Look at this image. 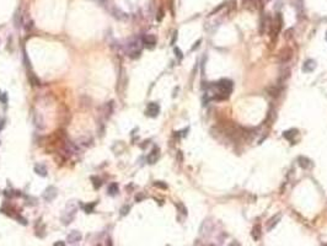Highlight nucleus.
I'll list each match as a JSON object with an SVG mask.
<instances>
[{
  "label": "nucleus",
  "instance_id": "dca6fc26",
  "mask_svg": "<svg viewBox=\"0 0 327 246\" xmlns=\"http://www.w3.org/2000/svg\"><path fill=\"white\" fill-rule=\"evenodd\" d=\"M96 204H97V202L86 204V206H85V213H92V212H94V208L96 207Z\"/></svg>",
  "mask_w": 327,
  "mask_h": 246
},
{
  "label": "nucleus",
  "instance_id": "412c9836",
  "mask_svg": "<svg viewBox=\"0 0 327 246\" xmlns=\"http://www.w3.org/2000/svg\"><path fill=\"white\" fill-rule=\"evenodd\" d=\"M175 54L178 59H182L183 58V54H182V51L181 49H178V48H175Z\"/></svg>",
  "mask_w": 327,
  "mask_h": 246
},
{
  "label": "nucleus",
  "instance_id": "4be33fe9",
  "mask_svg": "<svg viewBox=\"0 0 327 246\" xmlns=\"http://www.w3.org/2000/svg\"><path fill=\"white\" fill-rule=\"evenodd\" d=\"M0 101H1L3 103H6V101H7V95H6V94H0Z\"/></svg>",
  "mask_w": 327,
  "mask_h": 246
},
{
  "label": "nucleus",
  "instance_id": "bb28decb",
  "mask_svg": "<svg viewBox=\"0 0 327 246\" xmlns=\"http://www.w3.org/2000/svg\"><path fill=\"white\" fill-rule=\"evenodd\" d=\"M106 246H112V241H111V239H108V240H107V245H106Z\"/></svg>",
  "mask_w": 327,
  "mask_h": 246
},
{
  "label": "nucleus",
  "instance_id": "ddd939ff",
  "mask_svg": "<svg viewBox=\"0 0 327 246\" xmlns=\"http://www.w3.org/2000/svg\"><path fill=\"white\" fill-rule=\"evenodd\" d=\"M118 193V185L117 183H111L108 186V194L110 196H116Z\"/></svg>",
  "mask_w": 327,
  "mask_h": 246
},
{
  "label": "nucleus",
  "instance_id": "20e7f679",
  "mask_svg": "<svg viewBox=\"0 0 327 246\" xmlns=\"http://www.w3.org/2000/svg\"><path fill=\"white\" fill-rule=\"evenodd\" d=\"M316 68V62L314 59H307L302 64V71L304 73H311Z\"/></svg>",
  "mask_w": 327,
  "mask_h": 246
},
{
  "label": "nucleus",
  "instance_id": "423d86ee",
  "mask_svg": "<svg viewBox=\"0 0 327 246\" xmlns=\"http://www.w3.org/2000/svg\"><path fill=\"white\" fill-rule=\"evenodd\" d=\"M81 239H83V235H81V233H80V231H76V230H73V231L68 235V237H67L68 242H70V244L79 242Z\"/></svg>",
  "mask_w": 327,
  "mask_h": 246
},
{
  "label": "nucleus",
  "instance_id": "f257e3e1",
  "mask_svg": "<svg viewBox=\"0 0 327 246\" xmlns=\"http://www.w3.org/2000/svg\"><path fill=\"white\" fill-rule=\"evenodd\" d=\"M291 58H293V51H291V48H288V47L283 48L279 52V54H278V60H279V63H283V64L290 62Z\"/></svg>",
  "mask_w": 327,
  "mask_h": 246
},
{
  "label": "nucleus",
  "instance_id": "f03ea898",
  "mask_svg": "<svg viewBox=\"0 0 327 246\" xmlns=\"http://www.w3.org/2000/svg\"><path fill=\"white\" fill-rule=\"evenodd\" d=\"M57 193H58L57 188L54 186H49L48 188H46V191L43 192V199L47 202H52L57 197Z\"/></svg>",
  "mask_w": 327,
  "mask_h": 246
},
{
  "label": "nucleus",
  "instance_id": "1a4fd4ad",
  "mask_svg": "<svg viewBox=\"0 0 327 246\" xmlns=\"http://www.w3.org/2000/svg\"><path fill=\"white\" fill-rule=\"evenodd\" d=\"M159 155H160V150H159V148H154V149L150 151V154L148 155V158H146V160H148L149 164H155L158 161L159 159Z\"/></svg>",
  "mask_w": 327,
  "mask_h": 246
},
{
  "label": "nucleus",
  "instance_id": "2eb2a0df",
  "mask_svg": "<svg viewBox=\"0 0 327 246\" xmlns=\"http://www.w3.org/2000/svg\"><path fill=\"white\" fill-rule=\"evenodd\" d=\"M30 81H31V84H32V85H35V86H38V85L41 84L39 79H38V78H36V76H35L32 73L30 74Z\"/></svg>",
  "mask_w": 327,
  "mask_h": 246
},
{
  "label": "nucleus",
  "instance_id": "39448f33",
  "mask_svg": "<svg viewBox=\"0 0 327 246\" xmlns=\"http://www.w3.org/2000/svg\"><path fill=\"white\" fill-rule=\"evenodd\" d=\"M280 218H282V214H275V215H273L271 219L268 220V223H267V230H268V231L273 230V229L275 228V225L279 223Z\"/></svg>",
  "mask_w": 327,
  "mask_h": 246
},
{
  "label": "nucleus",
  "instance_id": "f3484780",
  "mask_svg": "<svg viewBox=\"0 0 327 246\" xmlns=\"http://www.w3.org/2000/svg\"><path fill=\"white\" fill-rule=\"evenodd\" d=\"M129 210H130V206H123L121 208V215H127L128 213H129Z\"/></svg>",
  "mask_w": 327,
  "mask_h": 246
},
{
  "label": "nucleus",
  "instance_id": "9b49d317",
  "mask_svg": "<svg viewBox=\"0 0 327 246\" xmlns=\"http://www.w3.org/2000/svg\"><path fill=\"white\" fill-rule=\"evenodd\" d=\"M35 172L37 175L42 176V177L47 176V169H46L44 165H42V164H37V165H35Z\"/></svg>",
  "mask_w": 327,
  "mask_h": 246
},
{
  "label": "nucleus",
  "instance_id": "5701e85b",
  "mask_svg": "<svg viewBox=\"0 0 327 246\" xmlns=\"http://www.w3.org/2000/svg\"><path fill=\"white\" fill-rule=\"evenodd\" d=\"M201 42H202V39H198V41H197V42H195V43H194V46H193V47L191 48V51H194V49H197V48L199 47V44H201Z\"/></svg>",
  "mask_w": 327,
  "mask_h": 246
},
{
  "label": "nucleus",
  "instance_id": "9d476101",
  "mask_svg": "<svg viewBox=\"0 0 327 246\" xmlns=\"http://www.w3.org/2000/svg\"><path fill=\"white\" fill-rule=\"evenodd\" d=\"M299 132H298V129H289V130H285V132L283 133V137L285 138V139H288V140H290V142H294V138L296 137V134H298Z\"/></svg>",
  "mask_w": 327,
  "mask_h": 246
},
{
  "label": "nucleus",
  "instance_id": "b1692460",
  "mask_svg": "<svg viewBox=\"0 0 327 246\" xmlns=\"http://www.w3.org/2000/svg\"><path fill=\"white\" fill-rule=\"evenodd\" d=\"M176 39H177V32H175L174 33V37H172V41H171V46H174L175 42H176Z\"/></svg>",
  "mask_w": 327,
  "mask_h": 246
},
{
  "label": "nucleus",
  "instance_id": "c85d7f7f",
  "mask_svg": "<svg viewBox=\"0 0 327 246\" xmlns=\"http://www.w3.org/2000/svg\"><path fill=\"white\" fill-rule=\"evenodd\" d=\"M326 39H327V36H326Z\"/></svg>",
  "mask_w": 327,
  "mask_h": 246
},
{
  "label": "nucleus",
  "instance_id": "393cba45",
  "mask_svg": "<svg viewBox=\"0 0 327 246\" xmlns=\"http://www.w3.org/2000/svg\"><path fill=\"white\" fill-rule=\"evenodd\" d=\"M142 199H144V196H143V194H138V196L135 197V201H137V202H140Z\"/></svg>",
  "mask_w": 327,
  "mask_h": 246
},
{
  "label": "nucleus",
  "instance_id": "7ed1b4c3",
  "mask_svg": "<svg viewBox=\"0 0 327 246\" xmlns=\"http://www.w3.org/2000/svg\"><path fill=\"white\" fill-rule=\"evenodd\" d=\"M160 112V106L156 103V102H150L148 105V108H146V114L149 117H156Z\"/></svg>",
  "mask_w": 327,
  "mask_h": 246
},
{
  "label": "nucleus",
  "instance_id": "a878e982",
  "mask_svg": "<svg viewBox=\"0 0 327 246\" xmlns=\"http://www.w3.org/2000/svg\"><path fill=\"white\" fill-rule=\"evenodd\" d=\"M53 246H65V242L64 241H57V242H54Z\"/></svg>",
  "mask_w": 327,
  "mask_h": 246
},
{
  "label": "nucleus",
  "instance_id": "0eeeda50",
  "mask_svg": "<svg viewBox=\"0 0 327 246\" xmlns=\"http://www.w3.org/2000/svg\"><path fill=\"white\" fill-rule=\"evenodd\" d=\"M298 164H299V166L302 167V169H310V167H312V161L310 160L309 158L306 156H299L298 158Z\"/></svg>",
  "mask_w": 327,
  "mask_h": 246
},
{
  "label": "nucleus",
  "instance_id": "f8f14e48",
  "mask_svg": "<svg viewBox=\"0 0 327 246\" xmlns=\"http://www.w3.org/2000/svg\"><path fill=\"white\" fill-rule=\"evenodd\" d=\"M252 237L255 240H258L259 239V236H261V226L259 225H255L253 226V229H252Z\"/></svg>",
  "mask_w": 327,
  "mask_h": 246
},
{
  "label": "nucleus",
  "instance_id": "a211bd4d",
  "mask_svg": "<svg viewBox=\"0 0 327 246\" xmlns=\"http://www.w3.org/2000/svg\"><path fill=\"white\" fill-rule=\"evenodd\" d=\"M154 186H155V187H159V188H164V190H166V188H167V185L164 183L162 181H155V182H154Z\"/></svg>",
  "mask_w": 327,
  "mask_h": 246
},
{
  "label": "nucleus",
  "instance_id": "6ab92c4d",
  "mask_svg": "<svg viewBox=\"0 0 327 246\" xmlns=\"http://www.w3.org/2000/svg\"><path fill=\"white\" fill-rule=\"evenodd\" d=\"M91 180L94 181V187H95V188H100V186H101V180H100V178H96V177H91Z\"/></svg>",
  "mask_w": 327,
  "mask_h": 246
},
{
  "label": "nucleus",
  "instance_id": "4468645a",
  "mask_svg": "<svg viewBox=\"0 0 327 246\" xmlns=\"http://www.w3.org/2000/svg\"><path fill=\"white\" fill-rule=\"evenodd\" d=\"M268 92L271 96L273 97H277V96H279V92H280V89L278 87V86H274V87H269L268 89Z\"/></svg>",
  "mask_w": 327,
  "mask_h": 246
},
{
  "label": "nucleus",
  "instance_id": "cd10ccee",
  "mask_svg": "<svg viewBox=\"0 0 327 246\" xmlns=\"http://www.w3.org/2000/svg\"><path fill=\"white\" fill-rule=\"evenodd\" d=\"M231 246H239V245H238V242H233Z\"/></svg>",
  "mask_w": 327,
  "mask_h": 246
},
{
  "label": "nucleus",
  "instance_id": "aec40b11",
  "mask_svg": "<svg viewBox=\"0 0 327 246\" xmlns=\"http://www.w3.org/2000/svg\"><path fill=\"white\" fill-rule=\"evenodd\" d=\"M177 208H178V209H181V210H182V212H181V213H182V214H185V215L187 214V208H186V207L183 206V204H182V203H177Z\"/></svg>",
  "mask_w": 327,
  "mask_h": 246
},
{
  "label": "nucleus",
  "instance_id": "6e6552de",
  "mask_svg": "<svg viewBox=\"0 0 327 246\" xmlns=\"http://www.w3.org/2000/svg\"><path fill=\"white\" fill-rule=\"evenodd\" d=\"M143 43L145 44V47L148 48H154L155 44H156V38L153 35H146L143 37Z\"/></svg>",
  "mask_w": 327,
  "mask_h": 246
}]
</instances>
